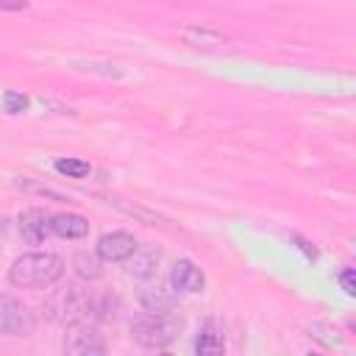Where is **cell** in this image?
I'll return each instance as SVG.
<instances>
[{"mask_svg":"<svg viewBox=\"0 0 356 356\" xmlns=\"http://www.w3.org/2000/svg\"><path fill=\"white\" fill-rule=\"evenodd\" d=\"M64 275V261L56 253H22L8 267V281L22 289L53 286Z\"/></svg>","mask_w":356,"mask_h":356,"instance_id":"cell-1","label":"cell"},{"mask_svg":"<svg viewBox=\"0 0 356 356\" xmlns=\"http://www.w3.org/2000/svg\"><path fill=\"white\" fill-rule=\"evenodd\" d=\"M128 331L136 345H142L147 350H161V348H170L181 337L184 317L172 314V312H147V314L134 317Z\"/></svg>","mask_w":356,"mask_h":356,"instance_id":"cell-2","label":"cell"},{"mask_svg":"<svg viewBox=\"0 0 356 356\" xmlns=\"http://www.w3.org/2000/svg\"><path fill=\"white\" fill-rule=\"evenodd\" d=\"M33 328H36L33 312L22 300L0 292V334H6V337H31Z\"/></svg>","mask_w":356,"mask_h":356,"instance_id":"cell-3","label":"cell"},{"mask_svg":"<svg viewBox=\"0 0 356 356\" xmlns=\"http://www.w3.org/2000/svg\"><path fill=\"white\" fill-rule=\"evenodd\" d=\"M64 350L72 356H100L106 353V342H103V334L95 328V323L81 320V323H70Z\"/></svg>","mask_w":356,"mask_h":356,"instance_id":"cell-4","label":"cell"},{"mask_svg":"<svg viewBox=\"0 0 356 356\" xmlns=\"http://www.w3.org/2000/svg\"><path fill=\"white\" fill-rule=\"evenodd\" d=\"M134 248H136V239L128 231H111V234H103L97 239L95 253L103 261H125L134 253Z\"/></svg>","mask_w":356,"mask_h":356,"instance_id":"cell-5","label":"cell"},{"mask_svg":"<svg viewBox=\"0 0 356 356\" xmlns=\"http://www.w3.org/2000/svg\"><path fill=\"white\" fill-rule=\"evenodd\" d=\"M170 286H172L175 292H189V295H195V292H203L206 275H203V270H200L195 261L178 259V261L172 264V273H170Z\"/></svg>","mask_w":356,"mask_h":356,"instance_id":"cell-6","label":"cell"},{"mask_svg":"<svg viewBox=\"0 0 356 356\" xmlns=\"http://www.w3.org/2000/svg\"><path fill=\"white\" fill-rule=\"evenodd\" d=\"M222 350H225V331L217 317H209L195 337V353L197 356H220Z\"/></svg>","mask_w":356,"mask_h":356,"instance_id":"cell-7","label":"cell"},{"mask_svg":"<svg viewBox=\"0 0 356 356\" xmlns=\"http://www.w3.org/2000/svg\"><path fill=\"white\" fill-rule=\"evenodd\" d=\"M19 234L28 245H42L53 231H50V214L42 209H28L19 214Z\"/></svg>","mask_w":356,"mask_h":356,"instance_id":"cell-8","label":"cell"},{"mask_svg":"<svg viewBox=\"0 0 356 356\" xmlns=\"http://www.w3.org/2000/svg\"><path fill=\"white\" fill-rule=\"evenodd\" d=\"M178 300V292L167 284H145L139 289V303L145 306V312H170Z\"/></svg>","mask_w":356,"mask_h":356,"instance_id":"cell-9","label":"cell"},{"mask_svg":"<svg viewBox=\"0 0 356 356\" xmlns=\"http://www.w3.org/2000/svg\"><path fill=\"white\" fill-rule=\"evenodd\" d=\"M125 261H128V273H131V275H136V278H150V275L156 273L159 261H161V250L153 248V245H142V248L136 245L134 253H131Z\"/></svg>","mask_w":356,"mask_h":356,"instance_id":"cell-10","label":"cell"},{"mask_svg":"<svg viewBox=\"0 0 356 356\" xmlns=\"http://www.w3.org/2000/svg\"><path fill=\"white\" fill-rule=\"evenodd\" d=\"M50 231L61 239H83L89 234V220L81 217V214H72V211L53 214L50 217Z\"/></svg>","mask_w":356,"mask_h":356,"instance_id":"cell-11","label":"cell"},{"mask_svg":"<svg viewBox=\"0 0 356 356\" xmlns=\"http://www.w3.org/2000/svg\"><path fill=\"white\" fill-rule=\"evenodd\" d=\"M72 270L78 278L83 281H97L103 275V259L97 253H75L72 259Z\"/></svg>","mask_w":356,"mask_h":356,"instance_id":"cell-12","label":"cell"},{"mask_svg":"<svg viewBox=\"0 0 356 356\" xmlns=\"http://www.w3.org/2000/svg\"><path fill=\"white\" fill-rule=\"evenodd\" d=\"M181 36L189 42V44H203V47H211V44H222L225 36L211 31V28H200V25H189L181 31Z\"/></svg>","mask_w":356,"mask_h":356,"instance_id":"cell-13","label":"cell"},{"mask_svg":"<svg viewBox=\"0 0 356 356\" xmlns=\"http://www.w3.org/2000/svg\"><path fill=\"white\" fill-rule=\"evenodd\" d=\"M56 172H61V175H67V178H83V175H89V161L72 159V156L56 159Z\"/></svg>","mask_w":356,"mask_h":356,"instance_id":"cell-14","label":"cell"},{"mask_svg":"<svg viewBox=\"0 0 356 356\" xmlns=\"http://www.w3.org/2000/svg\"><path fill=\"white\" fill-rule=\"evenodd\" d=\"M309 337H312V339H317V342H323L325 348L342 345L339 331H337V328H331V325H325V323H314V325H309Z\"/></svg>","mask_w":356,"mask_h":356,"instance_id":"cell-15","label":"cell"},{"mask_svg":"<svg viewBox=\"0 0 356 356\" xmlns=\"http://www.w3.org/2000/svg\"><path fill=\"white\" fill-rule=\"evenodd\" d=\"M3 103H6V111H8V114H19V111L28 108V97L19 95V92H14V89H8V92L3 95Z\"/></svg>","mask_w":356,"mask_h":356,"instance_id":"cell-16","label":"cell"},{"mask_svg":"<svg viewBox=\"0 0 356 356\" xmlns=\"http://www.w3.org/2000/svg\"><path fill=\"white\" fill-rule=\"evenodd\" d=\"M339 284H342L345 295H356V284H353V270H350V267H345V270L339 273Z\"/></svg>","mask_w":356,"mask_h":356,"instance_id":"cell-17","label":"cell"},{"mask_svg":"<svg viewBox=\"0 0 356 356\" xmlns=\"http://www.w3.org/2000/svg\"><path fill=\"white\" fill-rule=\"evenodd\" d=\"M28 0H0V11H25Z\"/></svg>","mask_w":356,"mask_h":356,"instance_id":"cell-18","label":"cell"},{"mask_svg":"<svg viewBox=\"0 0 356 356\" xmlns=\"http://www.w3.org/2000/svg\"><path fill=\"white\" fill-rule=\"evenodd\" d=\"M292 239L298 242V248H300V250H303V253H306L309 259H317V250H314V248H312V245H309L306 239H300V236H292Z\"/></svg>","mask_w":356,"mask_h":356,"instance_id":"cell-19","label":"cell"}]
</instances>
